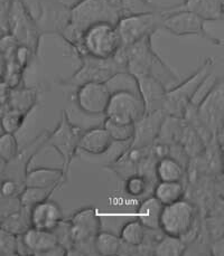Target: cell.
<instances>
[{
	"label": "cell",
	"mask_w": 224,
	"mask_h": 256,
	"mask_svg": "<svg viewBox=\"0 0 224 256\" xmlns=\"http://www.w3.org/2000/svg\"><path fill=\"white\" fill-rule=\"evenodd\" d=\"M122 17L120 10L110 6L106 0H78L71 6L70 25L62 38L74 53L80 48L83 32L100 22L117 25Z\"/></svg>",
	"instance_id": "obj_1"
},
{
	"label": "cell",
	"mask_w": 224,
	"mask_h": 256,
	"mask_svg": "<svg viewBox=\"0 0 224 256\" xmlns=\"http://www.w3.org/2000/svg\"><path fill=\"white\" fill-rule=\"evenodd\" d=\"M151 40L152 37L148 36L131 45L123 46L119 50L116 56L126 65L127 72L135 78L152 74L163 80L165 85L166 80L168 84L177 82L179 80L178 75L156 53Z\"/></svg>",
	"instance_id": "obj_2"
},
{
	"label": "cell",
	"mask_w": 224,
	"mask_h": 256,
	"mask_svg": "<svg viewBox=\"0 0 224 256\" xmlns=\"http://www.w3.org/2000/svg\"><path fill=\"white\" fill-rule=\"evenodd\" d=\"M213 66L214 60H206L186 80L175 85V88L167 90L164 104V111L167 116L183 118L187 108L194 103L195 96L211 76Z\"/></svg>",
	"instance_id": "obj_3"
},
{
	"label": "cell",
	"mask_w": 224,
	"mask_h": 256,
	"mask_svg": "<svg viewBox=\"0 0 224 256\" xmlns=\"http://www.w3.org/2000/svg\"><path fill=\"white\" fill-rule=\"evenodd\" d=\"M121 48L120 36L116 25L100 22L83 32L76 56L90 55L97 58H111Z\"/></svg>",
	"instance_id": "obj_4"
},
{
	"label": "cell",
	"mask_w": 224,
	"mask_h": 256,
	"mask_svg": "<svg viewBox=\"0 0 224 256\" xmlns=\"http://www.w3.org/2000/svg\"><path fill=\"white\" fill-rule=\"evenodd\" d=\"M78 58L81 62L80 68L69 78L62 80V85L79 88L90 82L106 83L116 73L127 70L126 65L116 55L111 58H97L83 54L79 55Z\"/></svg>",
	"instance_id": "obj_5"
},
{
	"label": "cell",
	"mask_w": 224,
	"mask_h": 256,
	"mask_svg": "<svg viewBox=\"0 0 224 256\" xmlns=\"http://www.w3.org/2000/svg\"><path fill=\"white\" fill-rule=\"evenodd\" d=\"M81 134H82L81 129L70 120L68 112L62 111L60 122L57 123L53 131L49 132L44 141V146H43V149L51 146L61 154L63 159L62 169L68 177L71 164L79 151Z\"/></svg>",
	"instance_id": "obj_6"
},
{
	"label": "cell",
	"mask_w": 224,
	"mask_h": 256,
	"mask_svg": "<svg viewBox=\"0 0 224 256\" xmlns=\"http://www.w3.org/2000/svg\"><path fill=\"white\" fill-rule=\"evenodd\" d=\"M18 45L26 46L36 58L40 50L42 35L38 30L35 17L24 0H14L9 15V30Z\"/></svg>",
	"instance_id": "obj_7"
},
{
	"label": "cell",
	"mask_w": 224,
	"mask_h": 256,
	"mask_svg": "<svg viewBox=\"0 0 224 256\" xmlns=\"http://www.w3.org/2000/svg\"><path fill=\"white\" fill-rule=\"evenodd\" d=\"M195 112L199 122L220 141V136L223 138L224 122V83L222 78L213 83L201 102L195 103ZM220 142L222 144V141Z\"/></svg>",
	"instance_id": "obj_8"
},
{
	"label": "cell",
	"mask_w": 224,
	"mask_h": 256,
	"mask_svg": "<svg viewBox=\"0 0 224 256\" xmlns=\"http://www.w3.org/2000/svg\"><path fill=\"white\" fill-rule=\"evenodd\" d=\"M196 216V206L185 198L166 205L160 215L159 230L165 235L185 238L193 230Z\"/></svg>",
	"instance_id": "obj_9"
},
{
	"label": "cell",
	"mask_w": 224,
	"mask_h": 256,
	"mask_svg": "<svg viewBox=\"0 0 224 256\" xmlns=\"http://www.w3.org/2000/svg\"><path fill=\"white\" fill-rule=\"evenodd\" d=\"M70 228L73 240V250L70 255H87L85 250H92L95 254L93 242L101 230V218L93 207L81 208L71 218Z\"/></svg>",
	"instance_id": "obj_10"
},
{
	"label": "cell",
	"mask_w": 224,
	"mask_h": 256,
	"mask_svg": "<svg viewBox=\"0 0 224 256\" xmlns=\"http://www.w3.org/2000/svg\"><path fill=\"white\" fill-rule=\"evenodd\" d=\"M205 20L195 15L194 12L179 7V4L170 6L164 14L161 30H167L175 36H198L215 45L222 42L205 30Z\"/></svg>",
	"instance_id": "obj_11"
},
{
	"label": "cell",
	"mask_w": 224,
	"mask_h": 256,
	"mask_svg": "<svg viewBox=\"0 0 224 256\" xmlns=\"http://www.w3.org/2000/svg\"><path fill=\"white\" fill-rule=\"evenodd\" d=\"M164 14L165 12H157L122 16L116 25L120 36L121 47L131 45L145 37L154 36L155 32L161 30Z\"/></svg>",
	"instance_id": "obj_12"
},
{
	"label": "cell",
	"mask_w": 224,
	"mask_h": 256,
	"mask_svg": "<svg viewBox=\"0 0 224 256\" xmlns=\"http://www.w3.org/2000/svg\"><path fill=\"white\" fill-rule=\"evenodd\" d=\"M38 14L35 17L42 36L62 37L70 25L71 6L61 0H35Z\"/></svg>",
	"instance_id": "obj_13"
},
{
	"label": "cell",
	"mask_w": 224,
	"mask_h": 256,
	"mask_svg": "<svg viewBox=\"0 0 224 256\" xmlns=\"http://www.w3.org/2000/svg\"><path fill=\"white\" fill-rule=\"evenodd\" d=\"M18 256H64L66 250L59 244L53 230L28 228L18 236Z\"/></svg>",
	"instance_id": "obj_14"
},
{
	"label": "cell",
	"mask_w": 224,
	"mask_h": 256,
	"mask_svg": "<svg viewBox=\"0 0 224 256\" xmlns=\"http://www.w3.org/2000/svg\"><path fill=\"white\" fill-rule=\"evenodd\" d=\"M145 114V104L139 94L126 91L112 93L104 112L106 118L126 124H135Z\"/></svg>",
	"instance_id": "obj_15"
},
{
	"label": "cell",
	"mask_w": 224,
	"mask_h": 256,
	"mask_svg": "<svg viewBox=\"0 0 224 256\" xmlns=\"http://www.w3.org/2000/svg\"><path fill=\"white\" fill-rule=\"evenodd\" d=\"M76 88L75 101L81 111L88 116H104L111 96L106 84L90 82Z\"/></svg>",
	"instance_id": "obj_16"
},
{
	"label": "cell",
	"mask_w": 224,
	"mask_h": 256,
	"mask_svg": "<svg viewBox=\"0 0 224 256\" xmlns=\"http://www.w3.org/2000/svg\"><path fill=\"white\" fill-rule=\"evenodd\" d=\"M167 113L164 110L155 111L140 118L135 123V134L131 140L130 146L139 149H147L155 144L158 139L161 126L165 121Z\"/></svg>",
	"instance_id": "obj_17"
},
{
	"label": "cell",
	"mask_w": 224,
	"mask_h": 256,
	"mask_svg": "<svg viewBox=\"0 0 224 256\" xmlns=\"http://www.w3.org/2000/svg\"><path fill=\"white\" fill-rule=\"evenodd\" d=\"M139 96L145 104L146 113L164 110L165 96L167 88L158 78L152 74L140 75L136 78Z\"/></svg>",
	"instance_id": "obj_18"
},
{
	"label": "cell",
	"mask_w": 224,
	"mask_h": 256,
	"mask_svg": "<svg viewBox=\"0 0 224 256\" xmlns=\"http://www.w3.org/2000/svg\"><path fill=\"white\" fill-rule=\"evenodd\" d=\"M63 222V212L54 200L46 199L31 208L32 227L43 230H54Z\"/></svg>",
	"instance_id": "obj_19"
},
{
	"label": "cell",
	"mask_w": 224,
	"mask_h": 256,
	"mask_svg": "<svg viewBox=\"0 0 224 256\" xmlns=\"http://www.w3.org/2000/svg\"><path fill=\"white\" fill-rule=\"evenodd\" d=\"M113 141L104 126H95L81 134L79 141V150L82 152L100 157L106 154L110 149Z\"/></svg>",
	"instance_id": "obj_20"
},
{
	"label": "cell",
	"mask_w": 224,
	"mask_h": 256,
	"mask_svg": "<svg viewBox=\"0 0 224 256\" xmlns=\"http://www.w3.org/2000/svg\"><path fill=\"white\" fill-rule=\"evenodd\" d=\"M68 178L62 168L28 169L25 177V186L52 188L57 190L68 182Z\"/></svg>",
	"instance_id": "obj_21"
},
{
	"label": "cell",
	"mask_w": 224,
	"mask_h": 256,
	"mask_svg": "<svg viewBox=\"0 0 224 256\" xmlns=\"http://www.w3.org/2000/svg\"><path fill=\"white\" fill-rule=\"evenodd\" d=\"M179 7L205 22H218L224 18V0H184Z\"/></svg>",
	"instance_id": "obj_22"
},
{
	"label": "cell",
	"mask_w": 224,
	"mask_h": 256,
	"mask_svg": "<svg viewBox=\"0 0 224 256\" xmlns=\"http://www.w3.org/2000/svg\"><path fill=\"white\" fill-rule=\"evenodd\" d=\"M164 205L154 196L146 198L137 210L138 220L148 230H159L160 215Z\"/></svg>",
	"instance_id": "obj_23"
},
{
	"label": "cell",
	"mask_w": 224,
	"mask_h": 256,
	"mask_svg": "<svg viewBox=\"0 0 224 256\" xmlns=\"http://www.w3.org/2000/svg\"><path fill=\"white\" fill-rule=\"evenodd\" d=\"M186 172V168L182 164L169 156L157 160L155 166L157 182H183Z\"/></svg>",
	"instance_id": "obj_24"
},
{
	"label": "cell",
	"mask_w": 224,
	"mask_h": 256,
	"mask_svg": "<svg viewBox=\"0 0 224 256\" xmlns=\"http://www.w3.org/2000/svg\"><path fill=\"white\" fill-rule=\"evenodd\" d=\"M38 101V90L25 85L12 88L8 106L14 110L22 111L28 116Z\"/></svg>",
	"instance_id": "obj_25"
},
{
	"label": "cell",
	"mask_w": 224,
	"mask_h": 256,
	"mask_svg": "<svg viewBox=\"0 0 224 256\" xmlns=\"http://www.w3.org/2000/svg\"><path fill=\"white\" fill-rule=\"evenodd\" d=\"M186 195L183 182H157L154 186V196L164 206L182 200Z\"/></svg>",
	"instance_id": "obj_26"
},
{
	"label": "cell",
	"mask_w": 224,
	"mask_h": 256,
	"mask_svg": "<svg viewBox=\"0 0 224 256\" xmlns=\"http://www.w3.org/2000/svg\"><path fill=\"white\" fill-rule=\"evenodd\" d=\"M31 227V210L23 206L0 222V228L17 236L23 235Z\"/></svg>",
	"instance_id": "obj_27"
},
{
	"label": "cell",
	"mask_w": 224,
	"mask_h": 256,
	"mask_svg": "<svg viewBox=\"0 0 224 256\" xmlns=\"http://www.w3.org/2000/svg\"><path fill=\"white\" fill-rule=\"evenodd\" d=\"M122 245L120 236L100 230L95 236L93 246L95 254L100 256H116L119 255Z\"/></svg>",
	"instance_id": "obj_28"
},
{
	"label": "cell",
	"mask_w": 224,
	"mask_h": 256,
	"mask_svg": "<svg viewBox=\"0 0 224 256\" xmlns=\"http://www.w3.org/2000/svg\"><path fill=\"white\" fill-rule=\"evenodd\" d=\"M187 250V244L184 238L165 235L156 242L154 255L157 256H180Z\"/></svg>",
	"instance_id": "obj_29"
},
{
	"label": "cell",
	"mask_w": 224,
	"mask_h": 256,
	"mask_svg": "<svg viewBox=\"0 0 224 256\" xmlns=\"http://www.w3.org/2000/svg\"><path fill=\"white\" fill-rule=\"evenodd\" d=\"M104 84H106L109 92L111 94L122 91L139 94V88H138L136 78L129 72H127V70H121V72L116 73Z\"/></svg>",
	"instance_id": "obj_30"
},
{
	"label": "cell",
	"mask_w": 224,
	"mask_h": 256,
	"mask_svg": "<svg viewBox=\"0 0 224 256\" xmlns=\"http://www.w3.org/2000/svg\"><path fill=\"white\" fill-rule=\"evenodd\" d=\"M169 6H160L150 0H121L122 16L139 15V14L166 12Z\"/></svg>",
	"instance_id": "obj_31"
},
{
	"label": "cell",
	"mask_w": 224,
	"mask_h": 256,
	"mask_svg": "<svg viewBox=\"0 0 224 256\" xmlns=\"http://www.w3.org/2000/svg\"><path fill=\"white\" fill-rule=\"evenodd\" d=\"M146 227L139 220H136L126 222L120 230L119 236H120L123 243L131 246H140L146 238Z\"/></svg>",
	"instance_id": "obj_32"
},
{
	"label": "cell",
	"mask_w": 224,
	"mask_h": 256,
	"mask_svg": "<svg viewBox=\"0 0 224 256\" xmlns=\"http://www.w3.org/2000/svg\"><path fill=\"white\" fill-rule=\"evenodd\" d=\"M56 190L52 188H37V187H24L23 190L19 194V202L23 207L31 208L35 206L36 204L50 199Z\"/></svg>",
	"instance_id": "obj_33"
},
{
	"label": "cell",
	"mask_w": 224,
	"mask_h": 256,
	"mask_svg": "<svg viewBox=\"0 0 224 256\" xmlns=\"http://www.w3.org/2000/svg\"><path fill=\"white\" fill-rule=\"evenodd\" d=\"M103 126L110 134L113 142H131L135 134V124L118 123L106 118Z\"/></svg>",
	"instance_id": "obj_34"
},
{
	"label": "cell",
	"mask_w": 224,
	"mask_h": 256,
	"mask_svg": "<svg viewBox=\"0 0 224 256\" xmlns=\"http://www.w3.org/2000/svg\"><path fill=\"white\" fill-rule=\"evenodd\" d=\"M151 182L146 177L139 174H131L125 179V192L131 198H139L148 192Z\"/></svg>",
	"instance_id": "obj_35"
},
{
	"label": "cell",
	"mask_w": 224,
	"mask_h": 256,
	"mask_svg": "<svg viewBox=\"0 0 224 256\" xmlns=\"http://www.w3.org/2000/svg\"><path fill=\"white\" fill-rule=\"evenodd\" d=\"M26 118V113L18 110H14V108H9V110L3 116V118H0L4 132L16 134L17 132L22 129L24 123H25Z\"/></svg>",
	"instance_id": "obj_36"
},
{
	"label": "cell",
	"mask_w": 224,
	"mask_h": 256,
	"mask_svg": "<svg viewBox=\"0 0 224 256\" xmlns=\"http://www.w3.org/2000/svg\"><path fill=\"white\" fill-rule=\"evenodd\" d=\"M19 151V144L15 134H3L0 136V159L5 164L16 157Z\"/></svg>",
	"instance_id": "obj_37"
},
{
	"label": "cell",
	"mask_w": 224,
	"mask_h": 256,
	"mask_svg": "<svg viewBox=\"0 0 224 256\" xmlns=\"http://www.w3.org/2000/svg\"><path fill=\"white\" fill-rule=\"evenodd\" d=\"M18 236L0 228V256H14L17 254Z\"/></svg>",
	"instance_id": "obj_38"
},
{
	"label": "cell",
	"mask_w": 224,
	"mask_h": 256,
	"mask_svg": "<svg viewBox=\"0 0 224 256\" xmlns=\"http://www.w3.org/2000/svg\"><path fill=\"white\" fill-rule=\"evenodd\" d=\"M14 0H0V32L8 34L9 15H11Z\"/></svg>",
	"instance_id": "obj_39"
},
{
	"label": "cell",
	"mask_w": 224,
	"mask_h": 256,
	"mask_svg": "<svg viewBox=\"0 0 224 256\" xmlns=\"http://www.w3.org/2000/svg\"><path fill=\"white\" fill-rule=\"evenodd\" d=\"M23 190V187L14 182L13 179L4 178L0 182V196L3 197H18Z\"/></svg>",
	"instance_id": "obj_40"
},
{
	"label": "cell",
	"mask_w": 224,
	"mask_h": 256,
	"mask_svg": "<svg viewBox=\"0 0 224 256\" xmlns=\"http://www.w3.org/2000/svg\"><path fill=\"white\" fill-rule=\"evenodd\" d=\"M12 88L8 86V84L4 80H0V106L8 104L9 96H11Z\"/></svg>",
	"instance_id": "obj_41"
},
{
	"label": "cell",
	"mask_w": 224,
	"mask_h": 256,
	"mask_svg": "<svg viewBox=\"0 0 224 256\" xmlns=\"http://www.w3.org/2000/svg\"><path fill=\"white\" fill-rule=\"evenodd\" d=\"M6 70H7V60H6V56L0 50V80H4L5 75H6Z\"/></svg>",
	"instance_id": "obj_42"
},
{
	"label": "cell",
	"mask_w": 224,
	"mask_h": 256,
	"mask_svg": "<svg viewBox=\"0 0 224 256\" xmlns=\"http://www.w3.org/2000/svg\"><path fill=\"white\" fill-rule=\"evenodd\" d=\"M106 2L113 8H116V9H118V10L121 12V0H106Z\"/></svg>",
	"instance_id": "obj_43"
},
{
	"label": "cell",
	"mask_w": 224,
	"mask_h": 256,
	"mask_svg": "<svg viewBox=\"0 0 224 256\" xmlns=\"http://www.w3.org/2000/svg\"><path fill=\"white\" fill-rule=\"evenodd\" d=\"M4 170H5V162L0 159V182H2L4 178Z\"/></svg>",
	"instance_id": "obj_44"
},
{
	"label": "cell",
	"mask_w": 224,
	"mask_h": 256,
	"mask_svg": "<svg viewBox=\"0 0 224 256\" xmlns=\"http://www.w3.org/2000/svg\"><path fill=\"white\" fill-rule=\"evenodd\" d=\"M3 134H5V132H4V129H3V126H2V121H0V136H2Z\"/></svg>",
	"instance_id": "obj_45"
}]
</instances>
